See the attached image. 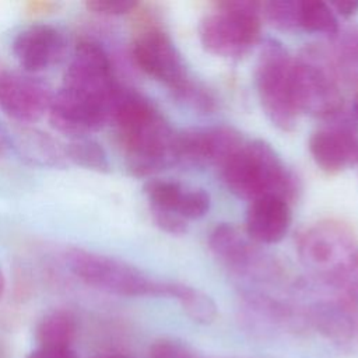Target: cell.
<instances>
[{
	"label": "cell",
	"mask_w": 358,
	"mask_h": 358,
	"mask_svg": "<svg viewBox=\"0 0 358 358\" xmlns=\"http://www.w3.org/2000/svg\"><path fill=\"white\" fill-rule=\"evenodd\" d=\"M109 123L115 126L131 175L147 178L178 165L176 131L143 94L120 85Z\"/></svg>",
	"instance_id": "obj_1"
},
{
	"label": "cell",
	"mask_w": 358,
	"mask_h": 358,
	"mask_svg": "<svg viewBox=\"0 0 358 358\" xmlns=\"http://www.w3.org/2000/svg\"><path fill=\"white\" fill-rule=\"evenodd\" d=\"M296 250L310 278L343 291L358 277V238L337 220H322L298 236Z\"/></svg>",
	"instance_id": "obj_2"
},
{
	"label": "cell",
	"mask_w": 358,
	"mask_h": 358,
	"mask_svg": "<svg viewBox=\"0 0 358 358\" xmlns=\"http://www.w3.org/2000/svg\"><path fill=\"white\" fill-rule=\"evenodd\" d=\"M220 173L227 189L248 201L278 196L291 203L298 190L295 175L263 140H245L220 168Z\"/></svg>",
	"instance_id": "obj_3"
},
{
	"label": "cell",
	"mask_w": 358,
	"mask_h": 358,
	"mask_svg": "<svg viewBox=\"0 0 358 358\" xmlns=\"http://www.w3.org/2000/svg\"><path fill=\"white\" fill-rule=\"evenodd\" d=\"M131 57L141 71L162 83L180 102L207 113L215 108L211 92L190 76L172 38L161 27L147 25L137 32Z\"/></svg>",
	"instance_id": "obj_4"
},
{
	"label": "cell",
	"mask_w": 358,
	"mask_h": 358,
	"mask_svg": "<svg viewBox=\"0 0 358 358\" xmlns=\"http://www.w3.org/2000/svg\"><path fill=\"white\" fill-rule=\"evenodd\" d=\"M69 270L87 285L120 296L172 298L175 282L158 281L133 264L92 250L71 248L64 252Z\"/></svg>",
	"instance_id": "obj_5"
},
{
	"label": "cell",
	"mask_w": 358,
	"mask_h": 358,
	"mask_svg": "<svg viewBox=\"0 0 358 358\" xmlns=\"http://www.w3.org/2000/svg\"><path fill=\"white\" fill-rule=\"evenodd\" d=\"M203 49L224 59H241L262 36V11L256 1H221L197 27Z\"/></svg>",
	"instance_id": "obj_6"
},
{
	"label": "cell",
	"mask_w": 358,
	"mask_h": 358,
	"mask_svg": "<svg viewBox=\"0 0 358 358\" xmlns=\"http://www.w3.org/2000/svg\"><path fill=\"white\" fill-rule=\"evenodd\" d=\"M292 62L277 39L263 41L255 70L257 96L268 120L282 131H294L299 112L292 91Z\"/></svg>",
	"instance_id": "obj_7"
},
{
	"label": "cell",
	"mask_w": 358,
	"mask_h": 358,
	"mask_svg": "<svg viewBox=\"0 0 358 358\" xmlns=\"http://www.w3.org/2000/svg\"><path fill=\"white\" fill-rule=\"evenodd\" d=\"M208 248L222 266L239 277L264 284L280 282L287 277L282 262L234 224L215 225L208 235Z\"/></svg>",
	"instance_id": "obj_8"
},
{
	"label": "cell",
	"mask_w": 358,
	"mask_h": 358,
	"mask_svg": "<svg viewBox=\"0 0 358 358\" xmlns=\"http://www.w3.org/2000/svg\"><path fill=\"white\" fill-rule=\"evenodd\" d=\"M292 91L298 112L329 119L338 115L344 105L336 64L322 52L308 50L292 62Z\"/></svg>",
	"instance_id": "obj_9"
},
{
	"label": "cell",
	"mask_w": 358,
	"mask_h": 358,
	"mask_svg": "<svg viewBox=\"0 0 358 358\" xmlns=\"http://www.w3.org/2000/svg\"><path fill=\"white\" fill-rule=\"evenodd\" d=\"M119 87L106 50L90 39L78 42L66 69L62 88L105 106L110 116Z\"/></svg>",
	"instance_id": "obj_10"
},
{
	"label": "cell",
	"mask_w": 358,
	"mask_h": 358,
	"mask_svg": "<svg viewBox=\"0 0 358 358\" xmlns=\"http://www.w3.org/2000/svg\"><path fill=\"white\" fill-rule=\"evenodd\" d=\"M243 141L242 134L227 124L183 129L176 131L178 164L220 169Z\"/></svg>",
	"instance_id": "obj_11"
},
{
	"label": "cell",
	"mask_w": 358,
	"mask_h": 358,
	"mask_svg": "<svg viewBox=\"0 0 358 358\" xmlns=\"http://www.w3.org/2000/svg\"><path fill=\"white\" fill-rule=\"evenodd\" d=\"M239 317L246 329L262 336L296 333L308 327L303 308L255 289L241 294Z\"/></svg>",
	"instance_id": "obj_12"
},
{
	"label": "cell",
	"mask_w": 358,
	"mask_h": 358,
	"mask_svg": "<svg viewBox=\"0 0 358 358\" xmlns=\"http://www.w3.org/2000/svg\"><path fill=\"white\" fill-rule=\"evenodd\" d=\"M53 92L39 78L15 70L0 71V109L20 123L48 115Z\"/></svg>",
	"instance_id": "obj_13"
},
{
	"label": "cell",
	"mask_w": 358,
	"mask_h": 358,
	"mask_svg": "<svg viewBox=\"0 0 358 358\" xmlns=\"http://www.w3.org/2000/svg\"><path fill=\"white\" fill-rule=\"evenodd\" d=\"M64 34L55 25L39 22L21 29L13 41V53L25 73L35 74L57 64L66 53Z\"/></svg>",
	"instance_id": "obj_14"
},
{
	"label": "cell",
	"mask_w": 358,
	"mask_h": 358,
	"mask_svg": "<svg viewBox=\"0 0 358 358\" xmlns=\"http://www.w3.org/2000/svg\"><path fill=\"white\" fill-rule=\"evenodd\" d=\"M308 148L320 171L337 175L358 165V130L347 123L320 127L312 133Z\"/></svg>",
	"instance_id": "obj_15"
},
{
	"label": "cell",
	"mask_w": 358,
	"mask_h": 358,
	"mask_svg": "<svg viewBox=\"0 0 358 358\" xmlns=\"http://www.w3.org/2000/svg\"><path fill=\"white\" fill-rule=\"evenodd\" d=\"M327 296L303 308L306 324L333 344H348L354 337L358 306L341 291L327 287Z\"/></svg>",
	"instance_id": "obj_16"
},
{
	"label": "cell",
	"mask_w": 358,
	"mask_h": 358,
	"mask_svg": "<svg viewBox=\"0 0 358 358\" xmlns=\"http://www.w3.org/2000/svg\"><path fill=\"white\" fill-rule=\"evenodd\" d=\"M48 117L50 124L70 138L88 136L109 123L106 108L87 101L60 87L53 94Z\"/></svg>",
	"instance_id": "obj_17"
},
{
	"label": "cell",
	"mask_w": 358,
	"mask_h": 358,
	"mask_svg": "<svg viewBox=\"0 0 358 358\" xmlns=\"http://www.w3.org/2000/svg\"><path fill=\"white\" fill-rule=\"evenodd\" d=\"M292 221L291 204L278 196H263L249 201L245 218L246 235L259 245L284 239Z\"/></svg>",
	"instance_id": "obj_18"
},
{
	"label": "cell",
	"mask_w": 358,
	"mask_h": 358,
	"mask_svg": "<svg viewBox=\"0 0 358 358\" xmlns=\"http://www.w3.org/2000/svg\"><path fill=\"white\" fill-rule=\"evenodd\" d=\"M24 158L39 165L59 166L64 164V147H60L48 133L36 129H22L14 145Z\"/></svg>",
	"instance_id": "obj_19"
},
{
	"label": "cell",
	"mask_w": 358,
	"mask_h": 358,
	"mask_svg": "<svg viewBox=\"0 0 358 358\" xmlns=\"http://www.w3.org/2000/svg\"><path fill=\"white\" fill-rule=\"evenodd\" d=\"M76 336V316L66 309H55L43 315L35 330L38 347L70 348Z\"/></svg>",
	"instance_id": "obj_20"
},
{
	"label": "cell",
	"mask_w": 358,
	"mask_h": 358,
	"mask_svg": "<svg viewBox=\"0 0 358 358\" xmlns=\"http://www.w3.org/2000/svg\"><path fill=\"white\" fill-rule=\"evenodd\" d=\"M172 298L179 302L186 315L196 323L210 324L217 319L218 309L214 299L192 285L175 282Z\"/></svg>",
	"instance_id": "obj_21"
},
{
	"label": "cell",
	"mask_w": 358,
	"mask_h": 358,
	"mask_svg": "<svg viewBox=\"0 0 358 358\" xmlns=\"http://www.w3.org/2000/svg\"><path fill=\"white\" fill-rule=\"evenodd\" d=\"M143 192L148 200L150 211H168L179 215L186 186L176 180L151 178L144 183Z\"/></svg>",
	"instance_id": "obj_22"
},
{
	"label": "cell",
	"mask_w": 358,
	"mask_h": 358,
	"mask_svg": "<svg viewBox=\"0 0 358 358\" xmlns=\"http://www.w3.org/2000/svg\"><path fill=\"white\" fill-rule=\"evenodd\" d=\"M66 159H70L78 166L96 172L109 171V158L103 147L88 136L73 137L64 145Z\"/></svg>",
	"instance_id": "obj_23"
},
{
	"label": "cell",
	"mask_w": 358,
	"mask_h": 358,
	"mask_svg": "<svg viewBox=\"0 0 358 358\" xmlns=\"http://www.w3.org/2000/svg\"><path fill=\"white\" fill-rule=\"evenodd\" d=\"M299 29L331 36L340 32L336 13L330 4L319 0L299 1Z\"/></svg>",
	"instance_id": "obj_24"
},
{
	"label": "cell",
	"mask_w": 358,
	"mask_h": 358,
	"mask_svg": "<svg viewBox=\"0 0 358 358\" xmlns=\"http://www.w3.org/2000/svg\"><path fill=\"white\" fill-rule=\"evenodd\" d=\"M262 17L280 31H299V1L273 0L260 3Z\"/></svg>",
	"instance_id": "obj_25"
},
{
	"label": "cell",
	"mask_w": 358,
	"mask_h": 358,
	"mask_svg": "<svg viewBox=\"0 0 358 358\" xmlns=\"http://www.w3.org/2000/svg\"><path fill=\"white\" fill-rule=\"evenodd\" d=\"M210 194L200 187H186L179 215L187 220H197L204 217L210 210Z\"/></svg>",
	"instance_id": "obj_26"
},
{
	"label": "cell",
	"mask_w": 358,
	"mask_h": 358,
	"mask_svg": "<svg viewBox=\"0 0 358 358\" xmlns=\"http://www.w3.org/2000/svg\"><path fill=\"white\" fill-rule=\"evenodd\" d=\"M148 358H200L189 345L175 338L155 340L148 351Z\"/></svg>",
	"instance_id": "obj_27"
},
{
	"label": "cell",
	"mask_w": 358,
	"mask_h": 358,
	"mask_svg": "<svg viewBox=\"0 0 358 358\" xmlns=\"http://www.w3.org/2000/svg\"><path fill=\"white\" fill-rule=\"evenodd\" d=\"M85 6L95 14L116 17L131 13L138 4L133 0H91L87 1Z\"/></svg>",
	"instance_id": "obj_28"
},
{
	"label": "cell",
	"mask_w": 358,
	"mask_h": 358,
	"mask_svg": "<svg viewBox=\"0 0 358 358\" xmlns=\"http://www.w3.org/2000/svg\"><path fill=\"white\" fill-rule=\"evenodd\" d=\"M154 224L164 232L171 235H183L187 231V222L185 218L175 213L168 211H151Z\"/></svg>",
	"instance_id": "obj_29"
},
{
	"label": "cell",
	"mask_w": 358,
	"mask_h": 358,
	"mask_svg": "<svg viewBox=\"0 0 358 358\" xmlns=\"http://www.w3.org/2000/svg\"><path fill=\"white\" fill-rule=\"evenodd\" d=\"M27 358H78L74 350L70 348H53V347H38L31 351Z\"/></svg>",
	"instance_id": "obj_30"
},
{
	"label": "cell",
	"mask_w": 358,
	"mask_h": 358,
	"mask_svg": "<svg viewBox=\"0 0 358 358\" xmlns=\"http://www.w3.org/2000/svg\"><path fill=\"white\" fill-rule=\"evenodd\" d=\"M330 7L344 18H350L358 13V1H336L330 3Z\"/></svg>",
	"instance_id": "obj_31"
},
{
	"label": "cell",
	"mask_w": 358,
	"mask_h": 358,
	"mask_svg": "<svg viewBox=\"0 0 358 358\" xmlns=\"http://www.w3.org/2000/svg\"><path fill=\"white\" fill-rule=\"evenodd\" d=\"M11 147H13V144H11L10 138L7 137L6 133H3V131L0 130V157L6 155V154L10 151Z\"/></svg>",
	"instance_id": "obj_32"
},
{
	"label": "cell",
	"mask_w": 358,
	"mask_h": 358,
	"mask_svg": "<svg viewBox=\"0 0 358 358\" xmlns=\"http://www.w3.org/2000/svg\"><path fill=\"white\" fill-rule=\"evenodd\" d=\"M95 358H133L127 354H105V355H98Z\"/></svg>",
	"instance_id": "obj_33"
},
{
	"label": "cell",
	"mask_w": 358,
	"mask_h": 358,
	"mask_svg": "<svg viewBox=\"0 0 358 358\" xmlns=\"http://www.w3.org/2000/svg\"><path fill=\"white\" fill-rule=\"evenodd\" d=\"M4 291H6V278H4V274H3V271L0 268V299L4 295Z\"/></svg>",
	"instance_id": "obj_34"
},
{
	"label": "cell",
	"mask_w": 358,
	"mask_h": 358,
	"mask_svg": "<svg viewBox=\"0 0 358 358\" xmlns=\"http://www.w3.org/2000/svg\"><path fill=\"white\" fill-rule=\"evenodd\" d=\"M351 110H352V116L358 120V94L355 95V98H354V101H352V108H351Z\"/></svg>",
	"instance_id": "obj_35"
}]
</instances>
